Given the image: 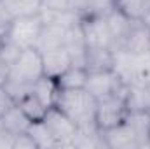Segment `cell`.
<instances>
[{"label": "cell", "mask_w": 150, "mask_h": 149, "mask_svg": "<svg viewBox=\"0 0 150 149\" xmlns=\"http://www.w3.org/2000/svg\"><path fill=\"white\" fill-rule=\"evenodd\" d=\"M103 132L105 146L110 149H140L149 148L150 135V111L131 109L127 117Z\"/></svg>", "instance_id": "1"}, {"label": "cell", "mask_w": 150, "mask_h": 149, "mask_svg": "<svg viewBox=\"0 0 150 149\" xmlns=\"http://www.w3.org/2000/svg\"><path fill=\"white\" fill-rule=\"evenodd\" d=\"M42 75L45 74H44L40 51L37 47L23 49L9 67V79L5 82V88L16 102V98L23 95L25 91H28L32 84L37 82Z\"/></svg>", "instance_id": "2"}, {"label": "cell", "mask_w": 150, "mask_h": 149, "mask_svg": "<svg viewBox=\"0 0 150 149\" xmlns=\"http://www.w3.org/2000/svg\"><path fill=\"white\" fill-rule=\"evenodd\" d=\"M96 102L98 100L86 88L59 90L54 107L63 112L77 128H86L96 125Z\"/></svg>", "instance_id": "3"}, {"label": "cell", "mask_w": 150, "mask_h": 149, "mask_svg": "<svg viewBox=\"0 0 150 149\" xmlns=\"http://www.w3.org/2000/svg\"><path fill=\"white\" fill-rule=\"evenodd\" d=\"M127 88L124 86L120 91L98 98L96 102V125L100 130H108L112 126L120 125L131 111L127 100Z\"/></svg>", "instance_id": "4"}, {"label": "cell", "mask_w": 150, "mask_h": 149, "mask_svg": "<svg viewBox=\"0 0 150 149\" xmlns=\"http://www.w3.org/2000/svg\"><path fill=\"white\" fill-rule=\"evenodd\" d=\"M42 28H44V19L40 14L14 18L5 40L18 46L19 49L35 47L38 42V37L42 34Z\"/></svg>", "instance_id": "5"}, {"label": "cell", "mask_w": 150, "mask_h": 149, "mask_svg": "<svg viewBox=\"0 0 150 149\" xmlns=\"http://www.w3.org/2000/svg\"><path fill=\"white\" fill-rule=\"evenodd\" d=\"M80 28L87 47H103V49H117V44L108 28V23L101 16H89L80 19Z\"/></svg>", "instance_id": "6"}, {"label": "cell", "mask_w": 150, "mask_h": 149, "mask_svg": "<svg viewBox=\"0 0 150 149\" xmlns=\"http://www.w3.org/2000/svg\"><path fill=\"white\" fill-rule=\"evenodd\" d=\"M42 121L49 128L51 135L54 137V140L58 144V148H72L74 137L77 133V126L59 109H56V107L47 109Z\"/></svg>", "instance_id": "7"}, {"label": "cell", "mask_w": 150, "mask_h": 149, "mask_svg": "<svg viewBox=\"0 0 150 149\" xmlns=\"http://www.w3.org/2000/svg\"><path fill=\"white\" fill-rule=\"evenodd\" d=\"M124 86H127V84L120 79V75L117 74L113 69L89 72V74H87V81H86V90H87L96 100L120 91Z\"/></svg>", "instance_id": "8"}, {"label": "cell", "mask_w": 150, "mask_h": 149, "mask_svg": "<svg viewBox=\"0 0 150 149\" xmlns=\"http://www.w3.org/2000/svg\"><path fill=\"white\" fill-rule=\"evenodd\" d=\"M42 63H44V74L56 79L58 75H61L72 63V56L68 53V49L65 46L59 47H52L47 51H42Z\"/></svg>", "instance_id": "9"}, {"label": "cell", "mask_w": 150, "mask_h": 149, "mask_svg": "<svg viewBox=\"0 0 150 149\" xmlns=\"http://www.w3.org/2000/svg\"><path fill=\"white\" fill-rule=\"evenodd\" d=\"M33 121L25 114V112L19 109L18 104L11 105L7 111L0 116V125H2V130H5L9 135L12 137H18V135H23V133H28L30 130V125Z\"/></svg>", "instance_id": "10"}, {"label": "cell", "mask_w": 150, "mask_h": 149, "mask_svg": "<svg viewBox=\"0 0 150 149\" xmlns=\"http://www.w3.org/2000/svg\"><path fill=\"white\" fill-rule=\"evenodd\" d=\"M105 19H107V23H108V28H110V32H112V35H113V40H115V44H117V49H120V47L124 46L127 35H129V32H131L134 21H138V19H131V18L126 16L119 7H117L115 11H112L108 16H105Z\"/></svg>", "instance_id": "11"}, {"label": "cell", "mask_w": 150, "mask_h": 149, "mask_svg": "<svg viewBox=\"0 0 150 149\" xmlns=\"http://www.w3.org/2000/svg\"><path fill=\"white\" fill-rule=\"evenodd\" d=\"M84 67L87 69V72L113 69V51L103 47H87Z\"/></svg>", "instance_id": "12"}, {"label": "cell", "mask_w": 150, "mask_h": 149, "mask_svg": "<svg viewBox=\"0 0 150 149\" xmlns=\"http://www.w3.org/2000/svg\"><path fill=\"white\" fill-rule=\"evenodd\" d=\"M32 91L37 95V98L47 107H54V102H56V97L59 93V86L56 82V79L49 77V75H42L37 82L32 84Z\"/></svg>", "instance_id": "13"}, {"label": "cell", "mask_w": 150, "mask_h": 149, "mask_svg": "<svg viewBox=\"0 0 150 149\" xmlns=\"http://www.w3.org/2000/svg\"><path fill=\"white\" fill-rule=\"evenodd\" d=\"M0 5L12 18H21V16L40 14L44 0H0Z\"/></svg>", "instance_id": "14"}, {"label": "cell", "mask_w": 150, "mask_h": 149, "mask_svg": "<svg viewBox=\"0 0 150 149\" xmlns=\"http://www.w3.org/2000/svg\"><path fill=\"white\" fill-rule=\"evenodd\" d=\"M87 69L82 65H70L61 75L56 77V82L59 90H77V88H86L87 81Z\"/></svg>", "instance_id": "15"}, {"label": "cell", "mask_w": 150, "mask_h": 149, "mask_svg": "<svg viewBox=\"0 0 150 149\" xmlns=\"http://www.w3.org/2000/svg\"><path fill=\"white\" fill-rule=\"evenodd\" d=\"M16 104L19 105V109L25 112L32 121L42 119V117L45 116V112H47V107L37 98V95L32 91V88H30L28 91H25L23 95H19V97L16 98Z\"/></svg>", "instance_id": "16"}, {"label": "cell", "mask_w": 150, "mask_h": 149, "mask_svg": "<svg viewBox=\"0 0 150 149\" xmlns=\"http://www.w3.org/2000/svg\"><path fill=\"white\" fill-rule=\"evenodd\" d=\"M72 148H107L105 140H103V132L96 125L86 126V128H77Z\"/></svg>", "instance_id": "17"}, {"label": "cell", "mask_w": 150, "mask_h": 149, "mask_svg": "<svg viewBox=\"0 0 150 149\" xmlns=\"http://www.w3.org/2000/svg\"><path fill=\"white\" fill-rule=\"evenodd\" d=\"M115 9H117V0H82L80 16L82 18H89V16L105 18Z\"/></svg>", "instance_id": "18"}, {"label": "cell", "mask_w": 150, "mask_h": 149, "mask_svg": "<svg viewBox=\"0 0 150 149\" xmlns=\"http://www.w3.org/2000/svg\"><path fill=\"white\" fill-rule=\"evenodd\" d=\"M28 133H30V135H32V139L35 140V144H37V149L58 148V144H56L54 137L51 135L49 128L45 126V123H44L42 119H38V121H33V123L30 125V130H28Z\"/></svg>", "instance_id": "19"}, {"label": "cell", "mask_w": 150, "mask_h": 149, "mask_svg": "<svg viewBox=\"0 0 150 149\" xmlns=\"http://www.w3.org/2000/svg\"><path fill=\"white\" fill-rule=\"evenodd\" d=\"M117 7L131 19H140L150 9V0H117Z\"/></svg>", "instance_id": "20"}, {"label": "cell", "mask_w": 150, "mask_h": 149, "mask_svg": "<svg viewBox=\"0 0 150 149\" xmlns=\"http://www.w3.org/2000/svg\"><path fill=\"white\" fill-rule=\"evenodd\" d=\"M82 0H44L42 9H52V11H75L80 14Z\"/></svg>", "instance_id": "21"}, {"label": "cell", "mask_w": 150, "mask_h": 149, "mask_svg": "<svg viewBox=\"0 0 150 149\" xmlns=\"http://www.w3.org/2000/svg\"><path fill=\"white\" fill-rule=\"evenodd\" d=\"M12 19H14V18L0 5V44L5 40V37H7V32H9V28H11Z\"/></svg>", "instance_id": "22"}, {"label": "cell", "mask_w": 150, "mask_h": 149, "mask_svg": "<svg viewBox=\"0 0 150 149\" xmlns=\"http://www.w3.org/2000/svg\"><path fill=\"white\" fill-rule=\"evenodd\" d=\"M12 149H37V144H35V140L32 139L30 133H23V135L14 137Z\"/></svg>", "instance_id": "23"}, {"label": "cell", "mask_w": 150, "mask_h": 149, "mask_svg": "<svg viewBox=\"0 0 150 149\" xmlns=\"http://www.w3.org/2000/svg\"><path fill=\"white\" fill-rule=\"evenodd\" d=\"M14 104H16V102H14V98L11 97V93L7 91V88H5V86H0V116L7 111L11 105H14Z\"/></svg>", "instance_id": "24"}, {"label": "cell", "mask_w": 150, "mask_h": 149, "mask_svg": "<svg viewBox=\"0 0 150 149\" xmlns=\"http://www.w3.org/2000/svg\"><path fill=\"white\" fill-rule=\"evenodd\" d=\"M7 79H9V63L0 54V86H5Z\"/></svg>", "instance_id": "25"}, {"label": "cell", "mask_w": 150, "mask_h": 149, "mask_svg": "<svg viewBox=\"0 0 150 149\" xmlns=\"http://www.w3.org/2000/svg\"><path fill=\"white\" fill-rule=\"evenodd\" d=\"M138 21H140L143 27H147V28L150 30V9L145 12V14H143V16H142V18H140V19H138Z\"/></svg>", "instance_id": "26"}, {"label": "cell", "mask_w": 150, "mask_h": 149, "mask_svg": "<svg viewBox=\"0 0 150 149\" xmlns=\"http://www.w3.org/2000/svg\"><path fill=\"white\" fill-rule=\"evenodd\" d=\"M149 148H150V135H149Z\"/></svg>", "instance_id": "27"}]
</instances>
